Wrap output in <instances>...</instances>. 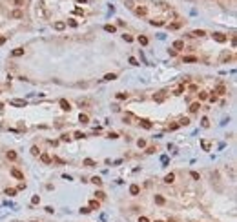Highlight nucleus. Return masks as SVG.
<instances>
[{
    "label": "nucleus",
    "mask_w": 237,
    "mask_h": 222,
    "mask_svg": "<svg viewBox=\"0 0 237 222\" xmlns=\"http://www.w3.org/2000/svg\"><path fill=\"white\" fill-rule=\"evenodd\" d=\"M133 11H135V15H139V16H144V15L148 13V7H144V5H139V7H133Z\"/></svg>",
    "instance_id": "obj_1"
},
{
    "label": "nucleus",
    "mask_w": 237,
    "mask_h": 222,
    "mask_svg": "<svg viewBox=\"0 0 237 222\" xmlns=\"http://www.w3.org/2000/svg\"><path fill=\"white\" fill-rule=\"evenodd\" d=\"M11 175H13L15 179H18V180H24V175H22V171H18L17 168H13V169H11Z\"/></svg>",
    "instance_id": "obj_2"
},
{
    "label": "nucleus",
    "mask_w": 237,
    "mask_h": 222,
    "mask_svg": "<svg viewBox=\"0 0 237 222\" xmlns=\"http://www.w3.org/2000/svg\"><path fill=\"white\" fill-rule=\"evenodd\" d=\"M64 27H66V22H60V20H58V22L53 24V29H57V31H62Z\"/></svg>",
    "instance_id": "obj_3"
},
{
    "label": "nucleus",
    "mask_w": 237,
    "mask_h": 222,
    "mask_svg": "<svg viewBox=\"0 0 237 222\" xmlns=\"http://www.w3.org/2000/svg\"><path fill=\"white\" fill-rule=\"evenodd\" d=\"M60 108H62L64 111H69V109H71V104H69L68 100H64V98H62V100H60Z\"/></svg>",
    "instance_id": "obj_4"
},
{
    "label": "nucleus",
    "mask_w": 237,
    "mask_h": 222,
    "mask_svg": "<svg viewBox=\"0 0 237 222\" xmlns=\"http://www.w3.org/2000/svg\"><path fill=\"white\" fill-rule=\"evenodd\" d=\"M24 16V13L20 11V9H15V11H11V18H22Z\"/></svg>",
    "instance_id": "obj_5"
},
{
    "label": "nucleus",
    "mask_w": 237,
    "mask_h": 222,
    "mask_svg": "<svg viewBox=\"0 0 237 222\" xmlns=\"http://www.w3.org/2000/svg\"><path fill=\"white\" fill-rule=\"evenodd\" d=\"M22 55H24V49L22 47H17V49L11 51V57H22Z\"/></svg>",
    "instance_id": "obj_6"
},
{
    "label": "nucleus",
    "mask_w": 237,
    "mask_h": 222,
    "mask_svg": "<svg viewBox=\"0 0 237 222\" xmlns=\"http://www.w3.org/2000/svg\"><path fill=\"white\" fill-rule=\"evenodd\" d=\"M9 104H11V106H20V108H24V106H26V100H18V98H15V100H11Z\"/></svg>",
    "instance_id": "obj_7"
},
{
    "label": "nucleus",
    "mask_w": 237,
    "mask_h": 222,
    "mask_svg": "<svg viewBox=\"0 0 237 222\" xmlns=\"http://www.w3.org/2000/svg\"><path fill=\"white\" fill-rule=\"evenodd\" d=\"M173 180H175V173H168V175L164 177V182H166V184H171Z\"/></svg>",
    "instance_id": "obj_8"
},
{
    "label": "nucleus",
    "mask_w": 237,
    "mask_h": 222,
    "mask_svg": "<svg viewBox=\"0 0 237 222\" xmlns=\"http://www.w3.org/2000/svg\"><path fill=\"white\" fill-rule=\"evenodd\" d=\"M213 38H215L217 42H221V44H223V42H226V37H224L223 33H213Z\"/></svg>",
    "instance_id": "obj_9"
},
{
    "label": "nucleus",
    "mask_w": 237,
    "mask_h": 222,
    "mask_svg": "<svg viewBox=\"0 0 237 222\" xmlns=\"http://www.w3.org/2000/svg\"><path fill=\"white\" fill-rule=\"evenodd\" d=\"M139 191H141V187H139L137 184H131V186H130V193H131V195H139Z\"/></svg>",
    "instance_id": "obj_10"
},
{
    "label": "nucleus",
    "mask_w": 237,
    "mask_h": 222,
    "mask_svg": "<svg viewBox=\"0 0 237 222\" xmlns=\"http://www.w3.org/2000/svg\"><path fill=\"white\" fill-rule=\"evenodd\" d=\"M40 160H42L44 164H49V162H51V157H49L47 153H42V155H40Z\"/></svg>",
    "instance_id": "obj_11"
},
{
    "label": "nucleus",
    "mask_w": 237,
    "mask_h": 222,
    "mask_svg": "<svg viewBox=\"0 0 237 222\" xmlns=\"http://www.w3.org/2000/svg\"><path fill=\"white\" fill-rule=\"evenodd\" d=\"M182 47H184V42L182 40H175L173 42V49H182Z\"/></svg>",
    "instance_id": "obj_12"
},
{
    "label": "nucleus",
    "mask_w": 237,
    "mask_h": 222,
    "mask_svg": "<svg viewBox=\"0 0 237 222\" xmlns=\"http://www.w3.org/2000/svg\"><path fill=\"white\" fill-rule=\"evenodd\" d=\"M137 40H139V44H141V46H148V37H144V35H141V37L137 38Z\"/></svg>",
    "instance_id": "obj_13"
},
{
    "label": "nucleus",
    "mask_w": 237,
    "mask_h": 222,
    "mask_svg": "<svg viewBox=\"0 0 237 222\" xmlns=\"http://www.w3.org/2000/svg\"><path fill=\"white\" fill-rule=\"evenodd\" d=\"M104 31H108V33H115L117 29H115V26H111V24H106V26H104Z\"/></svg>",
    "instance_id": "obj_14"
},
{
    "label": "nucleus",
    "mask_w": 237,
    "mask_h": 222,
    "mask_svg": "<svg viewBox=\"0 0 237 222\" xmlns=\"http://www.w3.org/2000/svg\"><path fill=\"white\" fill-rule=\"evenodd\" d=\"M88 208H89V209H99V208H100V204H99V202H97V200H91V202H89V206H88Z\"/></svg>",
    "instance_id": "obj_15"
},
{
    "label": "nucleus",
    "mask_w": 237,
    "mask_h": 222,
    "mask_svg": "<svg viewBox=\"0 0 237 222\" xmlns=\"http://www.w3.org/2000/svg\"><path fill=\"white\" fill-rule=\"evenodd\" d=\"M199 108H201V104H199V102H193V104L190 106V111H192V113H197Z\"/></svg>",
    "instance_id": "obj_16"
},
{
    "label": "nucleus",
    "mask_w": 237,
    "mask_h": 222,
    "mask_svg": "<svg viewBox=\"0 0 237 222\" xmlns=\"http://www.w3.org/2000/svg\"><path fill=\"white\" fill-rule=\"evenodd\" d=\"M155 202H157V204H160V206H162V204H164V202H166V200H164V197H162V195H155Z\"/></svg>",
    "instance_id": "obj_17"
},
{
    "label": "nucleus",
    "mask_w": 237,
    "mask_h": 222,
    "mask_svg": "<svg viewBox=\"0 0 237 222\" xmlns=\"http://www.w3.org/2000/svg\"><path fill=\"white\" fill-rule=\"evenodd\" d=\"M182 60H184V62H197V57H193V55H190V57H184Z\"/></svg>",
    "instance_id": "obj_18"
},
{
    "label": "nucleus",
    "mask_w": 237,
    "mask_h": 222,
    "mask_svg": "<svg viewBox=\"0 0 237 222\" xmlns=\"http://www.w3.org/2000/svg\"><path fill=\"white\" fill-rule=\"evenodd\" d=\"M215 93H219V95H224V93H226V87H224V86H217Z\"/></svg>",
    "instance_id": "obj_19"
},
{
    "label": "nucleus",
    "mask_w": 237,
    "mask_h": 222,
    "mask_svg": "<svg viewBox=\"0 0 237 222\" xmlns=\"http://www.w3.org/2000/svg\"><path fill=\"white\" fill-rule=\"evenodd\" d=\"M141 124H142V127H146V129H152V122H150V120H141Z\"/></svg>",
    "instance_id": "obj_20"
},
{
    "label": "nucleus",
    "mask_w": 237,
    "mask_h": 222,
    "mask_svg": "<svg viewBox=\"0 0 237 222\" xmlns=\"http://www.w3.org/2000/svg\"><path fill=\"white\" fill-rule=\"evenodd\" d=\"M84 166H88V168H93V166H97V164H95L91 158H86V160H84Z\"/></svg>",
    "instance_id": "obj_21"
},
{
    "label": "nucleus",
    "mask_w": 237,
    "mask_h": 222,
    "mask_svg": "<svg viewBox=\"0 0 237 222\" xmlns=\"http://www.w3.org/2000/svg\"><path fill=\"white\" fill-rule=\"evenodd\" d=\"M79 120H80V122H82V124H88V120H89V118H88V115H84V113H80Z\"/></svg>",
    "instance_id": "obj_22"
},
{
    "label": "nucleus",
    "mask_w": 237,
    "mask_h": 222,
    "mask_svg": "<svg viewBox=\"0 0 237 222\" xmlns=\"http://www.w3.org/2000/svg\"><path fill=\"white\" fill-rule=\"evenodd\" d=\"M7 158L9 160H17V153L15 151H7Z\"/></svg>",
    "instance_id": "obj_23"
},
{
    "label": "nucleus",
    "mask_w": 237,
    "mask_h": 222,
    "mask_svg": "<svg viewBox=\"0 0 237 222\" xmlns=\"http://www.w3.org/2000/svg\"><path fill=\"white\" fill-rule=\"evenodd\" d=\"M13 4L20 9V7H24V4H26V2H24V0H13Z\"/></svg>",
    "instance_id": "obj_24"
},
{
    "label": "nucleus",
    "mask_w": 237,
    "mask_h": 222,
    "mask_svg": "<svg viewBox=\"0 0 237 222\" xmlns=\"http://www.w3.org/2000/svg\"><path fill=\"white\" fill-rule=\"evenodd\" d=\"M91 182H93V184H95V186H100V184H102V180H100V177H93V179H91Z\"/></svg>",
    "instance_id": "obj_25"
},
{
    "label": "nucleus",
    "mask_w": 237,
    "mask_h": 222,
    "mask_svg": "<svg viewBox=\"0 0 237 222\" xmlns=\"http://www.w3.org/2000/svg\"><path fill=\"white\" fill-rule=\"evenodd\" d=\"M115 78H117V75H115V73H108L106 76H104V80H115Z\"/></svg>",
    "instance_id": "obj_26"
},
{
    "label": "nucleus",
    "mask_w": 237,
    "mask_h": 222,
    "mask_svg": "<svg viewBox=\"0 0 237 222\" xmlns=\"http://www.w3.org/2000/svg\"><path fill=\"white\" fill-rule=\"evenodd\" d=\"M15 193H17V189H15V187H7V189H6V195H9V197H11V195H15Z\"/></svg>",
    "instance_id": "obj_27"
},
{
    "label": "nucleus",
    "mask_w": 237,
    "mask_h": 222,
    "mask_svg": "<svg viewBox=\"0 0 237 222\" xmlns=\"http://www.w3.org/2000/svg\"><path fill=\"white\" fill-rule=\"evenodd\" d=\"M152 26H164V20H152Z\"/></svg>",
    "instance_id": "obj_28"
},
{
    "label": "nucleus",
    "mask_w": 237,
    "mask_h": 222,
    "mask_svg": "<svg viewBox=\"0 0 237 222\" xmlns=\"http://www.w3.org/2000/svg\"><path fill=\"white\" fill-rule=\"evenodd\" d=\"M117 98L118 100H126L128 98V93H117Z\"/></svg>",
    "instance_id": "obj_29"
},
{
    "label": "nucleus",
    "mask_w": 237,
    "mask_h": 222,
    "mask_svg": "<svg viewBox=\"0 0 237 222\" xmlns=\"http://www.w3.org/2000/svg\"><path fill=\"white\" fill-rule=\"evenodd\" d=\"M192 35H193V37H202V35H206V33H204L202 29H197V31H193Z\"/></svg>",
    "instance_id": "obj_30"
},
{
    "label": "nucleus",
    "mask_w": 237,
    "mask_h": 222,
    "mask_svg": "<svg viewBox=\"0 0 237 222\" xmlns=\"http://www.w3.org/2000/svg\"><path fill=\"white\" fill-rule=\"evenodd\" d=\"M39 148H37V146H33V148H31V155H33V157H39Z\"/></svg>",
    "instance_id": "obj_31"
},
{
    "label": "nucleus",
    "mask_w": 237,
    "mask_h": 222,
    "mask_svg": "<svg viewBox=\"0 0 237 222\" xmlns=\"http://www.w3.org/2000/svg\"><path fill=\"white\" fill-rule=\"evenodd\" d=\"M95 195H97V198H100V200H102V198H106V193H104V191H97Z\"/></svg>",
    "instance_id": "obj_32"
},
{
    "label": "nucleus",
    "mask_w": 237,
    "mask_h": 222,
    "mask_svg": "<svg viewBox=\"0 0 237 222\" xmlns=\"http://www.w3.org/2000/svg\"><path fill=\"white\" fill-rule=\"evenodd\" d=\"M182 91H184V84H182V86H179V87L175 89V95H181Z\"/></svg>",
    "instance_id": "obj_33"
},
{
    "label": "nucleus",
    "mask_w": 237,
    "mask_h": 222,
    "mask_svg": "<svg viewBox=\"0 0 237 222\" xmlns=\"http://www.w3.org/2000/svg\"><path fill=\"white\" fill-rule=\"evenodd\" d=\"M199 98H201V100L208 98V93H206V91H201V93H199Z\"/></svg>",
    "instance_id": "obj_34"
},
{
    "label": "nucleus",
    "mask_w": 237,
    "mask_h": 222,
    "mask_svg": "<svg viewBox=\"0 0 237 222\" xmlns=\"http://www.w3.org/2000/svg\"><path fill=\"white\" fill-rule=\"evenodd\" d=\"M137 146H139V148H144V146H146V140L139 138V140H137Z\"/></svg>",
    "instance_id": "obj_35"
},
{
    "label": "nucleus",
    "mask_w": 237,
    "mask_h": 222,
    "mask_svg": "<svg viewBox=\"0 0 237 222\" xmlns=\"http://www.w3.org/2000/svg\"><path fill=\"white\" fill-rule=\"evenodd\" d=\"M39 202H40V197H39V195H35V197L31 198V204H39Z\"/></svg>",
    "instance_id": "obj_36"
},
{
    "label": "nucleus",
    "mask_w": 237,
    "mask_h": 222,
    "mask_svg": "<svg viewBox=\"0 0 237 222\" xmlns=\"http://www.w3.org/2000/svg\"><path fill=\"white\" fill-rule=\"evenodd\" d=\"M190 177H192V179H195V180H199V173H197V171H192V173H190Z\"/></svg>",
    "instance_id": "obj_37"
},
{
    "label": "nucleus",
    "mask_w": 237,
    "mask_h": 222,
    "mask_svg": "<svg viewBox=\"0 0 237 222\" xmlns=\"http://www.w3.org/2000/svg\"><path fill=\"white\" fill-rule=\"evenodd\" d=\"M89 211H91V209H89V208H80V213H84V215H88V213H89Z\"/></svg>",
    "instance_id": "obj_38"
},
{
    "label": "nucleus",
    "mask_w": 237,
    "mask_h": 222,
    "mask_svg": "<svg viewBox=\"0 0 237 222\" xmlns=\"http://www.w3.org/2000/svg\"><path fill=\"white\" fill-rule=\"evenodd\" d=\"M202 148L206 149V151H208V149H210V142H206V140H202Z\"/></svg>",
    "instance_id": "obj_39"
},
{
    "label": "nucleus",
    "mask_w": 237,
    "mask_h": 222,
    "mask_svg": "<svg viewBox=\"0 0 237 222\" xmlns=\"http://www.w3.org/2000/svg\"><path fill=\"white\" fill-rule=\"evenodd\" d=\"M122 38H124L126 42H131V40H133V37H130V35H122Z\"/></svg>",
    "instance_id": "obj_40"
},
{
    "label": "nucleus",
    "mask_w": 237,
    "mask_h": 222,
    "mask_svg": "<svg viewBox=\"0 0 237 222\" xmlns=\"http://www.w3.org/2000/svg\"><path fill=\"white\" fill-rule=\"evenodd\" d=\"M68 24H69V26H71V27H77V26H79V24H77V20H69V22H68Z\"/></svg>",
    "instance_id": "obj_41"
},
{
    "label": "nucleus",
    "mask_w": 237,
    "mask_h": 222,
    "mask_svg": "<svg viewBox=\"0 0 237 222\" xmlns=\"http://www.w3.org/2000/svg\"><path fill=\"white\" fill-rule=\"evenodd\" d=\"M177 27H181V24H179V22H175V24H171V26H170V29H177Z\"/></svg>",
    "instance_id": "obj_42"
},
{
    "label": "nucleus",
    "mask_w": 237,
    "mask_h": 222,
    "mask_svg": "<svg viewBox=\"0 0 237 222\" xmlns=\"http://www.w3.org/2000/svg\"><path fill=\"white\" fill-rule=\"evenodd\" d=\"M188 124H190L188 118H182V120H181V126H188Z\"/></svg>",
    "instance_id": "obj_43"
},
{
    "label": "nucleus",
    "mask_w": 237,
    "mask_h": 222,
    "mask_svg": "<svg viewBox=\"0 0 237 222\" xmlns=\"http://www.w3.org/2000/svg\"><path fill=\"white\" fill-rule=\"evenodd\" d=\"M126 5H128V7H130V9H133V7H135V5H133V2H131V0H128V2H126Z\"/></svg>",
    "instance_id": "obj_44"
},
{
    "label": "nucleus",
    "mask_w": 237,
    "mask_h": 222,
    "mask_svg": "<svg viewBox=\"0 0 237 222\" xmlns=\"http://www.w3.org/2000/svg\"><path fill=\"white\" fill-rule=\"evenodd\" d=\"M130 64H131V66H139V64H137V60H135V58H133V57H131V58H130Z\"/></svg>",
    "instance_id": "obj_45"
},
{
    "label": "nucleus",
    "mask_w": 237,
    "mask_h": 222,
    "mask_svg": "<svg viewBox=\"0 0 237 222\" xmlns=\"http://www.w3.org/2000/svg\"><path fill=\"white\" fill-rule=\"evenodd\" d=\"M75 138H84V135H82L80 131H77V133H75Z\"/></svg>",
    "instance_id": "obj_46"
},
{
    "label": "nucleus",
    "mask_w": 237,
    "mask_h": 222,
    "mask_svg": "<svg viewBox=\"0 0 237 222\" xmlns=\"http://www.w3.org/2000/svg\"><path fill=\"white\" fill-rule=\"evenodd\" d=\"M110 138H118V135H117V133H113V131H111V133H110Z\"/></svg>",
    "instance_id": "obj_47"
},
{
    "label": "nucleus",
    "mask_w": 237,
    "mask_h": 222,
    "mask_svg": "<svg viewBox=\"0 0 237 222\" xmlns=\"http://www.w3.org/2000/svg\"><path fill=\"white\" fill-rule=\"evenodd\" d=\"M139 222H150V220H148V217H141V219H139Z\"/></svg>",
    "instance_id": "obj_48"
},
{
    "label": "nucleus",
    "mask_w": 237,
    "mask_h": 222,
    "mask_svg": "<svg viewBox=\"0 0 237 222\" xmlns=\"http://www.w3.org/2000/svg\"><path fill=\"white\" fill-rule=\"evenodd\" d=\"M4 42H6V37H0V46H2Z\"/></svg>",
    "instance_id": "obj_49"
},
{
    "label": "nucleus",
    "mask_w": 237,
    "mask_h": 222,
    "mask_svg": "<svg viewBox=\"0 0 237 222\" xmlns=\"http://www.w3.org/2000/svg\"><path fill=\"white\" fill-rule=\"evenodd\" d=\"M2 109H4V104H0V111H2Z\"/></svg>",
    "instance_id": "obj_50"
},
{
    "label": "nucleus",
    "mask_w": 237,
    "mask_h": 222,
    "mask_svg": "<svg viewBox=\"0 0 237 222\" xmlns=\"http://www.w3.org/2000/svg\"><path fill=\"white\" fill-rule=\"evenodd\" d=\"M79 2H86V0H79Z\"/></svg>",
    "instance_id": "obj_51"
},
{
    "label": "nucleus",
    "mask_w": 237,
    "mask_h": 222,
    "mask_svg": "<svg viewBox=\"0 0 237 222\" xmlns=\"http://www.w3.org/2000/svg\"><path fill=\"white\" fill-rule=\"evenodd\" d=\"M155 222H162V220H155Z\"/></svg>",
    "instance_id": "obj_52"
},
{
    "label": "nucleus",
    "mask_w": 237,
    "mask_h": 222,
    "mask_svg": "<svg viewBox=\"0 0 237 222\" xmlns=\"http://www.w3.org/2000/svg\"><path fill=\"white\" fill-rule=\"evenodd\" d=\"M31 222H37V220H31Z\"/></svg>",
    "instance_id": "obj_53"
}]
</instances>
